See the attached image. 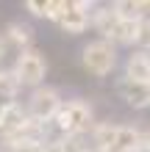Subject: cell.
Returning a JSON list of instances; mask_svg holds the SVG:
<instances>
[{
  "mask_svg": "<svg viewBox=\"0 0 150 152\" xmlns=\"http://www.w3.org/2000/svg\"><path fill=\"white\" fill-rule=\"evenodd\" d=\"M6 42L17 44L20 50H31V44H33V28L28 22H20V20L8 22L6 25Z\"/></svg>",
  "mask_w": 150,
  "mask_h": 152,
  "instance_id": "7c38bea8",
  "label": "cell"
},
{
  "mask_svg": "<svg viewBox=\"0 0 150 152\" xmlns=\"http://www.w3.org/2000/svg\"><path fill=\"white\" fill-rule=\"evenodd\" d=\"M142 147H147V149H150V127H147V130H142Z\"/></svg>",
  "mask_w": 150,
  "mask_h": 152,
  "instance_id": "ffe728a7",
  "label": "cell"
},
{
  "mask_svg": "<svg viewBox=\"0 0 150 152\" xmlns=\"http://www.w3.org/2000/svg\"><path fill=\"white\" fill-rule=\"evenodd\" d=\"M111 8L120 20H142V0H117Z\"/></svg>",
  "mask_w": 150,
  "mask_h": 152,
  "instance_id": "e0dca14e",
  "label": "cell"
},
{
  "mask_svg": "<svg viewBox=\"0 0 150 152\" xmlns=\"http://www.w3.org/2000/svg\"><path fill=\"white\" fill-rule=\"evenodd\" d=\"M117 94L131 105V108H139V111H142V108H147V105H150V83H136V80L120 77Z\"/></svg>",
  "mask_w": 150,
  "mask_h": 152,
  "instance_id": "8992f818",
  "label": "cell"
},
{
  "mask_svg": "<svg viewBox=\"0 0 150 152\" xmlns=\"http://www.w3.org/2000/svg\"><path fill=\"white\" fill-rule=\"evenodd\" d=\"M92 152H98V149H92Z\"/></svg>",
  "mask_w": 150,
  "mask_h": 152,
  "instance_id": "d4e9b609",
  "label": "cell"
},
{
  "mask_svg": "<svg viewBox=\"0 0 150 152\" xmlns=\"http://www.w3.org/2000/svg\"><path fill=\"white\" fill-rule=\"evenodd\" d=\"M56 144H58V149H61V152H92V138H89V130H83V133H69V136H61Z\"/></svg>",
  "mask_w": 150,
  "mask_h": 152,
  "instance_id": "4fadbf2b",
  "label": "cell"
},
{
  "mask_svg": "<svg viewBox=\"0 0 150 152\" xmlns=\"http://www.w3.org/2000/svg\"><path fill=\"white\" fill-rule=\"evenodd\" d=\"M20 88L22 86L11 69H0V102H17Z\"/></svg>",
  "mask_w": 150,
  "mask_h": 152,
  "instance_id": "9a60e30c",
  "label": "cell"
},
{
  "mask_svg": "<svg viewBox=\"0 0 150 152\" xmlns=\"http://www.w3.org/2000/svg\"><path fill=\"white\" fill-rule=\"evenodd\" d=\"M61 105H64V100H61V91L56 86H39V88L31 91L28 102H25V111H28L31 119L47 124V122L56 119V113L61 111Z\"/></svg>",
  "mask_w": 150,
  "mask_h": 152,
  "instance_id": "277c9868",
  "label": "cell"
},
{
  "mask_svg": "<svg viewBox=\"0 0 150 152\" xmlns=\"http://www.w3.org/2000/svg\"><path fill=\"white\" fill-rule=\"evenodd\" d=\"M142 17H150V0H145V3H142Z\"/></svg>",
  "mask_w": 150,
  "mask_h": 152,
  "instance_id": "7402d4cb",
  "label": "cell"
},
{
  "mask_svg": "<svg viewBox=\"0 0 150 152\" xmlns=\"http://www.w3.org/2000/svg\"><path fill=\"white\" fill-rule=\"evenodd\" d=\"M139 152H150V149H147V147H142V149H139Z\"/></svg>",
  "mask_w": 150,
  "mask_h": 152,
  "instance_id": "603a6c76",
  "label": "cell"
},
{
  "mask_svg": "<svg viewBox=\"0 0 150 152\" xmlns=\"http://www.w3.org/2000/svg\"><path fill=\"white\" fill-rule=\"evenodd\" d=\"M11 72L17 75L20 86H28L31 91L39 86H45V75H47V61L39 50H20V56L14 61V69Z\"/></svg>",
  "mask_w": 150,
  "mask_h": 152,
  "instance_id": "3957f363",
  "label": "cell"
},
{
  "mask_svg": "<svg viewBox=\"0 0 150 152\" xmlns=\"http://www.w3.org/2000/svg\"><path fill=\"white\" fill-rule=\"evenodd\" d=\"M92 119H95V111H92V105L86 100H67L64 105H61V111L56 113L53 124H56V130L61 133V136H69V133L89 130Z\"/></svg>",
  "mask_w": 150,
  "mask_h": 152,
  "instance_id": "7a4b0ae2",
  "label": "cell"
},
{
  "mask_svg": "<svg viewBox=\"0 0 150 152\" xmlns=\"http://www.w3.org/2000/svg\"><path fill=\"white\" fill-rule=\"evenodd\" d=\"M81 64L89 75L95 77H106L114 72V66H117V47H114L111 42L106 39H95L83 47L81 53Z\"/></svg>",
  "mask_w": 150,
  "mask_h": 152,
  "instance_id": "6da1fadb",
  "label": "cell"
},
{
  "mask_svg": "<svg viewBox=\"0 0 150 152\" xmlns=\"http://www.w3.org/2000/svg\"><path fill=\"white\" fill-rule=\"evenodd\" d=\"M42 152H61V149H58V144H56V141H50V144H45V147H42Z\"/></svg>",
  "mask_w": 150,
  "mask_h": 152,
  "instance_id": "d6986e66",
  "label": "cell"
},
{
  "mask_svg": "<svg viewBox=\"0 0 150 152\" xmlns=\"http://www.w3.org/2000/svg\"><path fill=\"white\" fill-rule=\"evenodd\" d=\"M0 152H8V149H6V147H0Z\"/></svg>",
  "mask_w": 150,
  "mask_h": 152,
  "instance_id": "cb8c5ba5",
  "label": "cell"
},
{
  "mask_svg": "<svg viewBox=\"0 0 150 152\" xmlns=\"http://www.w3.org/2000/svg\"><path fill=\"white\" fill-rule=\"evenodd\" d=\"M6 50H8V42H6L3 36H0V61L6 58Z\"/></svg>",
  "mask_w": 150,
  "mask_h": 152,
  "instance_id": "44dd1931",
  "label": "cell"
},
{
  "mask_svg": "<svg viewBox=\"0 0 150 152\" xmlns=\"http://www.w3.org/2000/svg\"><path fill=\"white\" fill-rule=\"evenodd\" d=\"M25 8L33 14V17H39V20H53L56 22V14H58V0H25Z\"/></svg>",
  "mask_w": 150,
  "mask_h": 152,
  "instance_id": "2e32d148",
  "label": "cell"
},
{
  "mask_svg": "<svg viewBox=\"0 0 150 152\" xmlns=\"http://www.w3.org/2000/svg\"><path fill=\"white\" fill-rule=\"evenodd\" d=\"M117 22H120V17L114 14L111 6H95V11H92V17H89V25L100 33L106 42L111 39V33H114V28H117Z\"/></svg>",
  "mask_w": 150,
  "mask_h": 152,
  "instance_id": "9c48e42d",
  "label": "cell"
},
{
  "mask_svg": "<svg viewBox=\"0 0 150 152\" xmlns=\"http://www.w3.org/2000/svg\"><path fill=\"white\" fill-rule=\"evenodd\" d=\"M136 47L147 53L150 50V17H142L139 20V31H136Z\"/></svg>",
  "mask_w": 150,
  "mask_h": 152,
  "instance_id": "ac0fdd59",
  "label": "cell"
},
{
  "mask_svg": "<svg viewBox=\"0 0 150 152\" xmlns=\"http://www.w3.org/2000/svg\"><path fill=\"white\" fill-rule=\"evenodd\" d=\"M136 31H139V20H120L117 28L111 33V44H136Z\"/></svg>",
  "mask_w": 150,
  "mask_h": 152,
  "instance_id": "5bb4252c",
  "label": "cell"
},
{
  "mask_svg": "<svg viewBox=\"0 0 150 152\" xmlns=\"http://www.w3.org/2000/svg\"><path fill=\"white\" fill-rule=\"evenodd\" d=\"M25 119H28V111H25L22 102H8L3 113H0V141L8 138L11 133H17L25 124Z\"/></svg>",
  "mask_w": 150,
  "mask_h": 152,
  "instance_id": "52a82bcc",
  "label": "cell"
},
{
  "mask_svg": "<svg viewBox=\"0 0 150 152\" xmlns=\"http://www.w3.org/2000/svg\"><path fill=\"white\" fill-rule=\"evenodd\" d=\"M125 77L136 83H150V56L142 50L131 53L125 58Z\"/></svg>",
  "mask_w": 150,
  "mask_h": 152,
  "instance_id": "30bf717a",
  "label": "cell"
},
{
  "mask_svg": "<svg viewBox=\"0 0 150 152\" xmlns=\"http://www.w3.org/2000/svg\"><path fill=\"white\" fill-rule=\"evenodd\" d=\"M117 127H120V124H111V122H100V124H95L92 133H89V138H92V149H98V152H109L111 144H114V138H117Z\"/></svg>",
  "mask_w": 150,
  "mask_h": 152,
  "instance_id": "8fae6325",
  "label": "cell"
},
{
  "mask_svg": "<svg viewBox=\"0 0 150 152\" xmlns=\"http://www.w3.org/2000/svg\"><path fill=\"white\" fill-rule=\"evenodd\" d=\"M56 25L69 36H78L89 28V14L78 11L75 3H67V0H58V14H56Z\"/></svg>",
  "mask_w": 150,
  "mask_h": 152,
  "instance_id": "5b68a950",
  "label": "cell"
},
{
  "mask_svg": "<svg viewBox=\"0 0 150 152\" xmlns=\"http://www.w3.org/2000/svg\"><path fill=\"white\" fill-rule=\"evenodd\" d=\"M142 149V130L134 124H120L117 127V138L109 152H139Z\"/></svg>",
  "mask_w": 150,
  "mask_h": 152,
  "instance_id": "ba28073f",
  "label": "cell"
}]
</instances>
